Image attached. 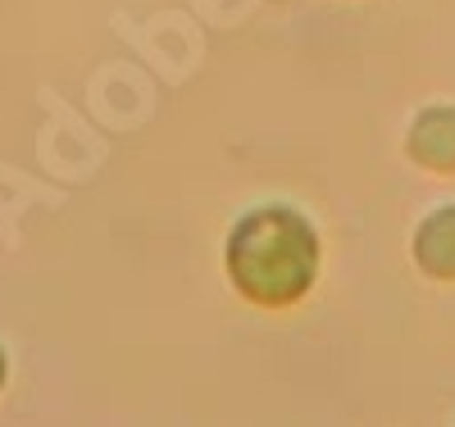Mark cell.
Listing matches in <instances>:
<instances>
[{
  "mask_svg": "<svg viewBox=\"0 0 455 427\" xmlns=\"http://www.w3.org/2000/svg\"><path fill=\"white\" fill-rule=\"evenodd\" d=\"M319 237L287 205L246 214L228 237V278L259 309H287L315 287Z\"/></svg>",
  "mask_w": 455,
  "mask_h": 427,
  "instance_id": "obj_1",
  "label": "cell"
},
{
  "mask_svg": "<svg viewBox=\"0 0 455 427\" xmlns=\"http://www.w3.org/2000/svg\"><path fill=\"white\" fill-rule=\"evenodd\" d=\"M405 154L419 169L455 173V109H424L405 137Z\"/></svg>",
  "mask_w": 455,
  "mask_h": 427,
  "instance_id": "obj_2",
  "label": "cell"
},
{
  "mask_svg": "<svg viewBox=\"0 0 455 427\" xmlns=\"http://www.w3.org/2000/svg\"><path fill=\"white\" fill-rule=\"evenodd\" d=\"M414 259L428 278L455 282V205H442L414 232Z\"/></svg>",
  "mask_w": 455,
  "mask_h": 427,
  "instance_id": "obj_3",
  "label": "cell"
},
{
  "mask_svg": "<svg viewBox=\"0 0 455 427\" xmlns=\"http://www.w3.org/2000/svg\"><path fill=\"white\" fill-rule=\"evenodd\" d=\"M0 386H5V351H0Z\"/></svg>",
  "mask_w": 455,
  "mask_h": 427,
  "instance_id": "obj_4",
  "label": "cell"
}]
</instances>
